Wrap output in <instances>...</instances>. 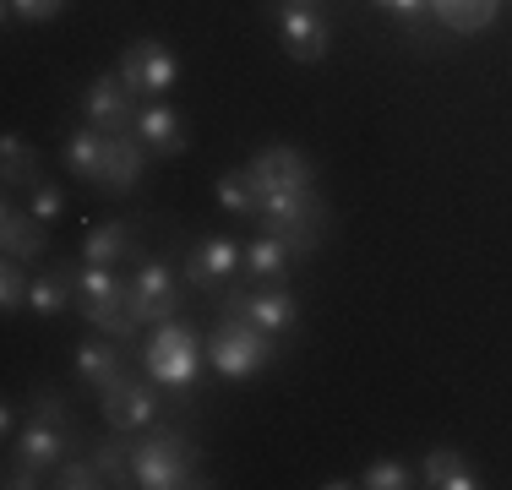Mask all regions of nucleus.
<instances>
[{"label": "nucleus", "mask_w": 512, "mask_h": 490, "mask_svg": "<svg viewBox=\"0 0 512 490\" xmlns=\"http://www.w3.org/2000/svg\"><path fill=\"white\" fill-rule=\"evenodd\" d=\"M502 0H431V17H442L453 33H480L496 22Z\"/></svg>", "instance_id": "nucleus-20"}, {"label": "nucleus", "mask_w": 512, "mask_h": 490, "mask_svg": "<svg viewBox=\"0 0 512 490\" xmlns=\"http://www.w3.org/2000/svg\"><path fill=\"white\" fill-rule=\"evenodd\" d=\"M28 305H33L39 316H60L66 305H77V273H71V267H50V273H33Z\"/></svg>", "instance_id": "nucleus-19"}, {"label": "nucleus", "mask_w": 512, "mask_h": 490, "mask_svg": "<svg viewBox=\"0 0 512 490\" xmlns=\"http://www.w3.org/2000/svg\"><path fill=\"white\" fill-rule=\"evenodd\" d=\"M137 180H142V137L115 131V137H109V153H104L99 186H104V191H131Z\"/></svg>", "instance_id": "nucleus-17"}, {"label": "nucleus", "mask_w": 512, "mask_h": 490, "mask_svg": "<svg viewBox=\"0 0 512 490\" xmlns=\"http://www.w3.org/2000/svg\"><path fill=\"white\" fill-rule=\"evenodd\" d=\"M295 256H300L295 240H284V235H256V240L246 245V256H240V273H251L256 284H278V278L295 267Z\"/></svg>", "instance_id": "nucleus-14"}, {"label": "nucleus", "mask_w": 512, "mask_h": 490, "mask_svg": "<svg viewBox=\"0 0 512 490\" xmlns=\"http://www.w3.org/2000/svg\"><path fill=\"white\" fill-rule=\"evenodd\" d=\"M115 294H126V284H120V273L115 267H82L77 273V311L82 305H104V300H115Z\"/></svg>", "instance_id": "nucleus-26"}, {"label": "nucleus", "mask_w": 512, "mask_h": 490, "mask_svg": "<svg viewBox=\"0 0 512 490\" xmlns=\"http://www.w3.org/2000/svg\"><path fill=\"white\" fill-rule=\"evenodd\" d=\"M28 213L39 218V224H55V218L66 213V191L50 186V180H39V186L28 191Z\"/></svg>", "instance_id": "nucleus-29"}, {"label": "nucleus", "mask_w": 512, "mask_h": 490, "mask_svg": "<svg viewBox=\"0 0 512 490\" xmlns=\"http://www.w3.org/2000/svg\"><path fill=\"white\" fill-rule=\"evenodd\" d=\"M382 11H393L398 22H404L409 33H420L425 28V11H431V0H376Z\"/></svg>", "instance_id": "nucleus-34"}, {"label": "nucleus", "mask_w": 512, "mask_h": 490, "mask_svg": "<svg viewBox=\"0 0 512 490\" xmlns=\"http://www.w3.org/2000/svg\"><path fill=\"white\" fill-rule=\"evenodd\" d=\"M131 251H137V235H131L126 224H99L82 240V262H93V267H115L120 256H131Z\"/></svg>", "instance_id": "nucleus-22"}, {"label": "nucleus", "mask_w": 512, "mask_h": 490, "mask_svg": "<svg viewBox=\"0 0 512 490\" xmlns=\"http://www.w3.org/2000/svg\"><path fill=\"white\" fill-rule=\"evenodd\" d=\"M66 0H6V17L11 22H50Z\"/></svg>", "instance_id": "nucleus-33"}, {"label": "nucleus", "mask_w": 512, "mask_h": 490, "mask_svg": "<svg viewBox=\"0 0 512 490\" xmlns=\"http://www.w3.org/2000/svg\"><path fill=\"white\" fill-rule=\"evenodd\" d=\"M213 196H218V207H224V213H240V218H256V202H262L246 169H229V175H218Z\"/></svg>", "instance_id": "nucleus-25"}, {"label": "nucleus", "mask_w": 512, "mask_h": 490, "mask_svg": "<svg viewBox=\"0 0 512 490\" xmlns=\"http://www.w3.org/2000/svg\"><path fill=\"white\" fill-rule=\"evenodd\" d=\"M82 316H88L99 333H109V338H120V343H131L137 338V311H131V294H115V300H104V305H82Z\"/></svg>", "instance_id": "nucleus-23"}, {"label": "nucleus", "mask_w": 512, "mask_h": 490, "mask_svg": "<svg viewBox=\"0 0 512 490\" xmlns=\"http://www.w3.org/2000/svg\"><path fill=\"white\" fill-rule=\"evenodd\" d=\"M120 77H126L131 93L164 98L169 88H175V77H180V60H175V49H169V44L142 39V44L126 49V60H120Z\"/></svg>", "instance_id": "nucleus-7"}, {"label": "nucleus", "mask_w": 512, "mask_h": 490, "mask_svg": "<svg viewBox=\"0 0 512 490\" xmlns=\"http://www.w3.org/2000/svg\"><path fill=\"white\" fill-rule=\"evenodd\" d=\"M0 164H6V186L17 191V186H39V153H28L22 147V137H6L0 142Z\"/></svg>", "instance_id": "nucleus-27"}, {"label": "nucleus", "mask_w": 512, "mask_h": 490, "mask_svg": "<svg viewBox=\"0 0 512 490\" xmlns=\"http://www.w3.org/2000/svg\"><path fill=\"white\" fill-rule=\"evenodd\" d=\"M278 33H284V49L295 60H322L333 44V22L316 6H295V0H278Z\"/></svg>", "instance_id": "nucleus-9"}, {"label": "nucleus", "mask_w": 512, "mask_h": 490, "mask_svg": "<svg viewBox=\"0 0 512 490\" xmlns=\"http://www.w3.org/2000/svg\"><path fill=\"white\" fill-rule=\"evenodd\" d=\"M240 256H246V245L229 240V235L197 240L191 245V262H186V284L191 289H224L240 273Z\"/></svg>", "instance_id": "nucleus-11"}, {"label": "nucleus", "mask_w": 512, "mask_h": 490, "mask_svg": "<svg viewBox=\"0 0 512 490\" xmlns=\"http://www.w3.org/2000/svg\"><path fill=\"white\" fill-rule=\"evenodd\" d=\"M137 137H142V147H153V153H186V120L169 104H148L137 115Z\"/></svg>", "instance_id": "nucleus-18"}, {"label": "nucleus", "mask_w": 512, "mask_h": 490, "mask_svg": "<svg viewBox=\"0 0 512 490\" xmlns=\"http://www.w3.org/2000/svg\"><path fill=\"white\" fill-rule=\"evenodd\" d=\"M131 294V311H137V322H169L175 316V305H180V284H175V273H169V262H142L137 267V278L126 284Z\"/></svg>", "instance_id": "nucleus-8"}, {"label": "nucleus", "mask_w": 512, "mask_h": 490, "mask_svg": "<svg viewBox=\"0 0 512 490\" xmlns=\"http://www.w3.org/2000/svg\"><path fill=\"white\" fill-rule=\"evenodd\" d=\"M273 338L262 333V327H251L246 316H224L218 322V333L207 338V360H213L218 376H229V382H246L256 376L262 365H273Z\"/></svg>", "instance_id": "nucleus-2"}, {"label": "nucleus", "mask_w": 512, "mask_h": 490, "mask_svg": "<svg viewBox=\"0 0 512 490\" xmlns=\"http://www.w3.org/2000/svg\"><path fill=\"white\" fill-rule=\"evenodd\" d=\"M33 420H50V425H66V431H71L66 398H60V392H39V398H33Z\"/></svg>", "instance_id": "nucleus-35"}, {"label": "nucleus", "mask_w": 512, "mask_h": 490, "mask_svg": "<svg viewBox=\"0 0 512 490\" xmlns=\"http://www.w3.org/2000/svg\"><path fill=\"white\" fill-rule=\"evenodd\" d=\"M153 414H158V392L148 382H120V387L104 392V420H109V431H120V436L153 425Z\"/></svg>", "instance_id": "nucleus-12"}, {"label": "nucleus", "mask_w": 512, "mask_h": 490, "mask_svg": "<svg viewBox=\"0 0 512 490\" xmlns=\"http://www.w3.org/2000/svg\"><path fill=\"white\" fill-rule=\"evenodd\" d=\"M224 316H246L251 327H262L267 338H278V333H289V327L300 322V305H295V294H289L284 284H273V289H229L224 294Z\"/></svg>", "instance_id": "nucleus-6"}, {"label": "nucleus", "mask_w": 512, "mask_h": 490, "mask_svg": "<svg viewBox=\"0 0 512 490\" xmlns=\"http://www.w3.org/2000/svg\"><path fill=\"white\" fill-rule=\"evenodd\" d=\"M131 480L142 490H180V485H207L197 480V452L180 431H164V436H148L131 447Z\"/></svg>", "instance_id": "nucleus-1"}, {"label": "nucleus", "mask_w": 512, "mask_h": 490, "mask_svg": "<svg viewBox=\"0 0 512 490\" xmlns=\"http://www.w3.org/2000/svg\"><path fill=\"white\" fill-rule=\"evenodd\" d=\"M104 153H109V131H99V126H82L77 137L66 142V164H71V175L99 180V175H104Z\"/></svg>", "instance_id": "nucleus-21"}, {"label": "nucleus", "mask_w": 512, "mask_h": 490, "mask_svg": "<svg viewBox=\"0 0 512 490\" xmlns=\"http://www.w3.org/2000/svg\"><path fill=\"white\" fill-rule=\"evenodd\" d=\"M60 490H99V485H109L104 480V469L93 458H66L60 463V480H55Z\"/></svg>", "instance_id": "nucleus-28"}, {"label": "nucleus", "mask_w": 512, "mask_h": 490, "mask_svg": "<svg viewBox=\"0 0 512 490\" xmlns=\"http://www.w3.org/2000/svg\"><path fill=\"white\" fill-rule=\"evenodd\" d=\"M142 365H148L153 382L186 392L191 382H197V365H202V338H197V327L175 322V316H169V322H158V333L148 338V349H142Z\"/></svg>", "instance_id": "nucleus-3"}, {"label": "nucleus", "mask_w": 512, "mask_h": 490, "mask_svg": "<svg viewBox=\"0 0 512 490\" xmlns=\"http://www.w3.org/2000/svg\"><path fill=\"white\" fill-rule=\"evenodd\" d=\"M82 115H88V126L109 131V137H115V131H126L131 126V88H126V77H120V71H104V77L88 88Z\"/></svg>", "instance_id": "nucleus-13"}, {"label": "nucleus", "mask_w": 512, "mask_h": 490, "mask_svg": "<svg viewBox=\"0 0 512 490\" xmlns=\"http://www.w3.org/2000/svg\"><path fill=\"white\" fill-rule=\"evenodd\" d=\"M93 463L104 469V480H109V485H120V474L131 469V447H126V441H104V447L93 452Z\"/></svg>", "instance_id": "nucleus-31"}, {"label": "nucleus", "mask_w": 512, "mask_h": 490, "mask_svg": "<svg viewBox=\"0 0 512 490\" xmlns=\"http://www.w3.org/2000/svg\"><path fill=\"white\" fill-rule=\"evenodd\" d=\"M425 485H436V490H474L480 480H474V469L458 458V452H425Z\"/></svg>", "instance_id": "nucleus-24"}, {"label": "nucleus", "mask_w": 512, "mask_h": 490, "mask_svg": "<svg viewBox=\"0 0 512 490\" xmlns=\"http://www.w3.org/2000/svg\"><path fill=\"white\" fill-rule=\"evenodd\" d=\"M256 218H262L267 235H284L300 245V256L316 245V235H322V202H316V191H273L256 202Z\"/></svg>", "instance_id": "nucleus-4"}, {"label": "nucleus", "mask_w": 512, "mask_h": 490, "mask_svg": "<svg viewBox=\"0 0 512 490\" xmlns=\"http://www.w3.org/2000/svg\"><path fill=\"white\" fill-rule=\"evenodd\" d=\"M360 485H371V490H404V485H414V480H409V469H404V463H393V458H387V463H371Z\"/></svg>", "instance_id": "nucleus-32"}, {"label": "nucleus", "mask_w": 512, "mask_h": 490, "mask_svg": "<svg viewBox=\"0 0 512 490\" xmlns=\"http://www.w3.org/2000/svg\"><path fill=\"white\" fill-rule=\"evenodd\" d=\"M251 186L256 196H273V191H306L311 186V164L306 153H295V147H262V153L251 158Z\"/></svg>", "instance_id": "nucleus-10"}, {"label": "nucleus", "mask_w": 512, "mask_h": 490, "mask_svg": "<svg viewBox=\"0 0 512 490\" xmlns=\"http://www.w3.org/2000/svg\"><path fill=\"white\" fill-rule=\"evenodd\" d=\"M28 284H33V278H22V262H11V256H6V267H0V305H6V311L28 305Z\"/></svg>", "instance_id": "nucleus-30"}, {"label": "nucleus", "mask_w": 512, "mask_h": 490, "mask_svg": "<svg viewBox=\"0 0 512 490\" xmlns=\"http://www.w3.org/2000/svg\"><path fill=\"white\" fill-rule=\"evenodd\" d=\"M295 6H316V0H295Z\"/></svg>", "instance_id": "nucleus-36"}, {"label": "nucleus", "mask_w": 512, "mask_h": 490, "mask_svg": "<svg viewBox=\"0 0 512 490\" xmlns=\"http://www.w3.org/2000/svg\"><path fill=\"white\" fill-rule=\"evenodd\" d=\"M77 376H82L93 392L120 387V382H126V354H120V343H104V338L77 343Z\"/></svg>", "instance_id": "nucleus-15"}, {"label": "nucleus", "mask_w": 512, "mask_h": 490, "mask_svg": "<svg viewBox=\"0 0 512 490\" xmlns=\"http://www.w3.org/2000/svg\"><path fill=\"white\" fill-rule=\"evenodd\" d=\"M66 425H50V420H33L28 414V431L17 436V458L6 469V485H39V474H50L60 458H66Z\"/></svg>", "instance_id": "nucleus-5"}, {"label": "nucleus", "mask_w": 512, "mask_h": 490, "mask_svg": "<svg viewBox=\"0 0 512 490\" xmlns=\"http://www.w3.org/2000/svg\"><path fill=\"white\" fill-rule=\"evenodd\" d=\"M0 251L11 256V262H33V256H44V224L28 213V207H0Z\"/></svg>", "instance_id": "nucleus-16"}]
</instances>
